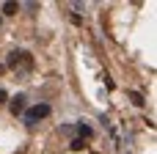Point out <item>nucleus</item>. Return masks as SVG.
Here are the masks:
<instances>
[{
  "mask_svg": "<svg viewBox=\"0 0 157 154\" xmlns=\"http://www.w3.org/2000/svg\"><path fill=\"white\" fill-rule=\"evenodd\" d=\"M3 66H6V69H19V66L30 69V66H33V58H30L28 52H22V50H14V52L8 55V61H6Z\"/></svg>",
  "mask_w": 157,
  "mask_h": 154,
  "instance_id": "f257e3e1",
  "label": "nucleus"
},
{
  "mask_svg": "<svg viewBox=\"0 0 157 154\" xmlns=\"http://www.w3.org/2000/svg\"><path fill=\"white\" fill-rule=\"evenodd\" d=\"M50 116V105H33L28 113H25V124H36V121H41V118H47Z\"/></svg>",
  "mask_w": 157,
  "mask_h": 154,
  "instance_id": "f03ea898",
  "label": "nucleus"
},
{
  "mask_svg": "<svg viewBox=\"0 0 157 154\" xmlns=\"http://www.w3.org/2000/svg\"><path fill=\"white\" fill-rule=\"evenodd\" d=\"M11 113H14V116H22V113H25V96H22V94L11 99Z\"/></svg>",
  "mask_w": 157,
  "mask_h": 154,
  "instance_id": "7ed1b4c3",
  "label": "nucleus"
},
{
  "mask_svg": "<svg viewBox=\"0 0 157 154\" xmlns=\"http://www.w3.org/2000/svg\"><path fill=\"white\" fill-rule=\"evenodd\" d=\"M17 11H19V3H14V0L3 3V14H17Z\"/></svg>",
  "mask_w": 157,
  "mask_h": 154,
  "instance_id": "20e7f679",
  "label": "nucleus"
},
{
  "mask_svg": "<svg viewBox=\"0 0 157 154\" xmlns=\"http://www.w3.org/2000/svg\"><path fill=\"white\" fill-rule=\"evenodd\" d=\"M77 132H80V141H86V138H91L94 132H91V127H86V124H80L77 127Z\"/></svg>",
  "mask_w": 157,
  "mask_h": 154,
  "instance_id": "39448f33",
  "label": "nucleus"
},
{
  "mask_svg": "<svg viewBox=\"0 0 157 154\" xmlns=\"http://www.w3.org/2000/svg\"><path fill=\"white\" fill-rule=\"evenodd\" d=\"M130 99H132V105H144V94H138V91H130Z\"/></svg>",
  "mask_w": 157,
  "mask_h": 154,
  "instance_id": "423d86ee",
  "label": "nucleus"
},
{
  "mask_svg": "<svg viewBox=\"0 0 157 154\" xmlns=\"http://www.w3.org/2000/svg\"><path fill=\"white\" fill-rule=\"evenodd\" d=\"M83 146H86V143H83V141H80V138H77V141H72V149H75V152H80V149H83Z\"/></svg>",
  "mask_w": 157,
  "mask_h": 154,
  "instance_id": "0eeeda50",
  "label": "nucleus"
},
{
  "mask_svg": "<svg viewBox=\"0 0 157 154\" xmlns=\"http://www.w3.org/2000/svg\"><path fill=\"white\" fill-rule=\"evenodd\" d=\"M6 99H8V94H6V91L0 88V102H6Z\"/></svg>",
  "mask_w": 157,
  "mask_h": 154,
  "instance_id": "6e6552de",
  "label": "nucleus"
}]
</instances>
